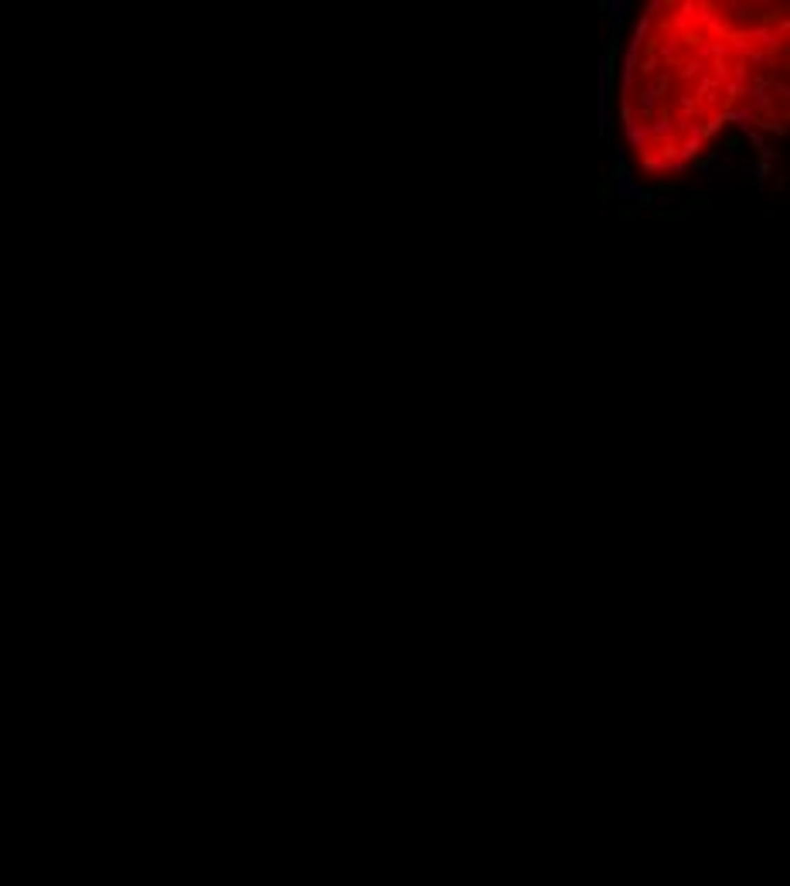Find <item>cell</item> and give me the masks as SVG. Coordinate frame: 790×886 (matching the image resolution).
I'll use <instances>...</instances> for the list:
<instances>
[{
  "mask_svg": "<svg viewBox=\"0 0 790 886\" xmlns=\"http://www.w3.org/2000/svg\"><path fill=\"white\" fill-rule=\"evenodd\" d=\"M600 7L610 10V14H606V31H610V35H620V31H623V24H627V10H630V3H627V0H613V3L603 0Z\"/></svg>",
  "mask_w": 790,
  "mask_h": 886,
  "instance_id": "1",
  "label": "cell"
},
{
  "mask_svg": "<svg viewBox=\"0 0 790 886\" xmlns=\"http://www.w3.org/2000/svg\"><path fill=\"white\" fill-rule=\"evenodd\" d=\"M705 178H708V187H733L736 185V181H733V178H736V171H733V164H729V160H726L715 174H705Z\"/></svg>",
  "mask_w": 790,
  "mask_h": 886,
  "instance_id": "2",
  "label": "cell"
},
{
  "mask_svg": "<svg viewBox=\"0 0 790 886\" xmlns=\"http://www.w3.org/2000/svg\"><path fill=\"white\" fill-rule=\"evenodd\" d=\"M681 208H685L688 215H695V212H708V208H712V194H692Z\"/></svg>",
  "mask_w": 790,
  "mask_h": 886,
  "instance_id": "3",
  "label": "cell"
},
{
  "mask_svg": "<svg viewBox=\"0 0 790 886\" xmlns=\"http://www.w3.org/2000/svg\"><path fill=\"white\" fill-rule=\"evenodd\" d=\"M688 212L685 208H657L654 212V222H685Z\"/></svg>",
  "mask_w": 790,
  "mask_h": 886,
  "instance_id": "4",
  "label": "cell"
},
{
  "mask_svg": "<svg viewBox=\"0 0 790 886\" xmlns=\"http://www.w3.org/2000/svg\"><path fill=\"white\" fill-rule=\"evenodd\" d=\"M740 147H743V133H740V130H733V133H726V137H722V150H719V154L733 157V154H740Z\"/></svg>",
  "mask_w": 790,
  "mask_h": 886,
  "instance_id": "5",
  "label": "cell"
},
{
  "mask_svg": "<svg viewBox=\"0 0 790 886\" xmlns=\"http://www.w3.org/2000/svg\"><path fill=\"white\" fill-rule=\"evenodd\" d=\"M613 215H617L620 222H634V219L641 215V208H637V205H623V201H620V205L613 208Z\"/></svg>",
  "mask_w": 790,
  "mask_h": 886,
  "instance_id": "6",
  "label": "cell"
},
{
  "mask_svg": "<svg viewBox=\"0 0 790 886\" xmlns=\"http://www.w3.org/2000/svg\"><path fill=\"white\" fill-rule=\"evenodd\" d=\"M596 198H600L603 205L617 201V194H613V185H610V181H600V185H596Z\"/></svg>",
  "mask_w": 790,
  "mask_h": 886,
  "instance_id": "7",
  "label": "cell"
}]
</instances>
